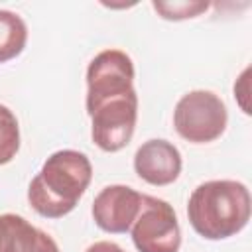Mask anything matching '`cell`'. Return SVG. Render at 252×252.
<instances>
[{
	"label": "cell",
	"mask_w": 252,
	"mask_h": 252,
	"mask_svg": "<svg viewBox=\"0 0 252 252\" xmlns=\"http://www.w3.org/2000/svg\"><path fill=\"white\" fill-rule=\"evenodd\" d=\"M35 232L37 228L24 217L14 213L0 215V252H24Z\"/></svg>",
	"instance_id": "9"
},
{
	"label": "cell",
	"mask_w": 252,
	"mask_h": 252,
	"mask_svg": "<svg viewBox=\"0 0 252 252\" xmlns=\"http://www.w3.org/2000/svg\"><path fill=\"white\" fill-rule=\"evenodd\" d=\"M93 177V165L83 152L59 150L51 154L32 179L28 201L32 209L45 219H61L69 215Z\"/></svg>",
	"instance_id": "1"
},
{
	"label": "cell",
	"mask_w": 252,
	"mask_h": 252,
	"mask_svg": "<svg viewBox=\"0 0 252 252\" xmlns=\"http://www.w3.org/2000/svg\"><path fill=\"white\" fill-rule=\"evenodd\" d=\"M250 191L234 179H213L197 185L187 203L193 230L207 240L238 234L250 220Z\"/></svg>",
	"instance_id": "2"
},
{
	"label": "cell",
	"mask_w": 252,
	"mask_h": 252,
	"mask_svg": "<svg viewBox=\"0 0 252 252\" xmlns=\"http://www.w3.org/2000/svg\"><path fill=\"white\" fill-rule=\"evenodd\" d=\"M87 112L93 120V142L102 152H118L132 140L138 118V94L132 89L128 93L87 100Z\"/></svg>",
	"instance_id": "3"
},
{
	"label": "cell",
	"mask_w": 252,
	"mask_h": 252,
	"mask_svg": "<svg viewBox=\"0 0 252 252\" xmlns=\"http://www.w3.org/2000/svg\"><path fill=\"white\" fill-rule=\"evenodd\" d=\"M144 195L128 185H108L93 201V219L96 226L110 234H124L132 228Z\"/></svg>",
	"instance_id": "6"
},
{
	"label": "cell",
	"mask_w": 252,
	"mask_h": 252,
	"mask_svg": "<svg viewBox=\"0 0 252 252\" xmlns=\"http://www.w3.org/2000/svg\"><path fill=\"white\" fill-rule=\"evenodd\" d=\"M130 232L138 252H177L181 246V228L173 207L152 195H144Z\"/></svg>",
	"instance_id": "5"
},
{
	"label": "cell",
	"mask_w": 252,
	"mask_h": 252,
	"mask_svg": "<svg viewBox=\"0 0 252 252\" xmlns=\"http://www.w3.org/2000/svg\"><path fill=\"white\" fill-rule=\"evenodd\" d=\"M85 252H126V250H122L116 242H110V240H98V242L91 244Z\"/></svg>",
	"instance_id": "13"
},
{
	"label": "cell",
	"mask_w": 252,
	"mask_h": 252,
	"mask_svg": "<svg viewBox=\"0 0 252 252\" xmlns=\"http://www.w3.org/2000/svg\"><path fill=\"white\" fill-rule=\"evenodd\" d=\"M20 150V126L16 114L0 104V165L10 163Z\"/></svg>",
	"instance_id": "10"
},
{
	"label": "cell",
	"mask_w": 252,
	"mask_h": 252,
	"mask_svg": "<svg viewBox=\"0 0 252 252\" xmlns=\"http://www.w3.org/2000/svg\"><path fill=\"white\" fill-rule=\"evenodd\" d=\"M228 112L219 94L211 91H191L183 94L173 110L175 132L191 144L215 142L222 136Z\"/></svg>",
	"instance_id": "4"
},
{
	"label": "cell",
	"mask_w": 252,
	"mask_h": 252,
	"mask_svg": "<svg viewBox=\"0 0 252 252\" xmlns=\"http://www.w3.org/2000/svg\"><path fill=\"white\" fill-rule=\"evenodd\" d=\"M28 41L26 22L10 10H0V63L18 57Z\"/></svg>",
	"instance_id": "8"
},
{
	"label": "cell",
	"mask_w": 252,
	"mask_h": 252,
	"mask_svg": "<svg viewBox=\"0 0 252 252\" xmlns=\"http://www.w3.org/2000/svg\"><path fill=\"white\" fill-rule=\"evenodd\" d=\"M154 10L163 18V20H187V18H197L199 14L207 12L209 2L203 0H173V2H161V0H154L152 2Z\"/></svg>",
	"instance_id": "11"
},
{
	"label": "cell",
	"mask_w": 252,
	"mask_h": 252,
	"mask_svg": "<svg viewBox=\"0 0 252 252\" xmlns=\"http://www.w3.org/2000/svg\"><path fill=\"white\" fill-rule=\"evenodd\" d=\"M181 154L167 140H148L134 154V169L150 185H169L181 173Z\"/></svg>",
	"instance_id": "7"
},
{
	"label": "cell",
	"mask_w": 252,
	"mask_h": 252,
	"mask_svg": "<svg viewBox=\"0 0 252 252\" xmlns=\"http://www.w3.org/2000/svg\"><path fill=\"white\" fill-rule=\"evenodd\" d=\"M24 252H59V246H57V242L47 232L37 228L33 240L28 244V248Z\"/></svg>",
	"instance_id": "12"
}]
</instances>
